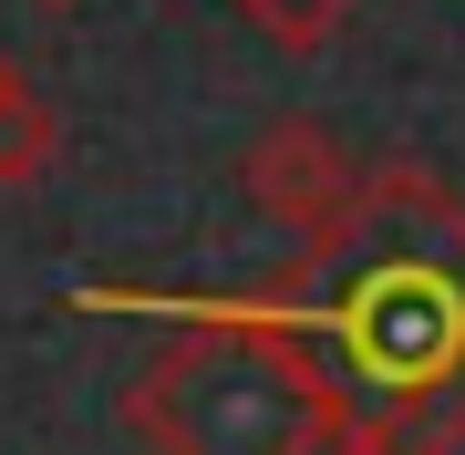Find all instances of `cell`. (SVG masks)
Returning a JSON list of instances; mask_svg holds the SVG:
<instances>
[{
    "instance_id": "obj_3",
    "label": "cell",
    "mask_w": 465,
    "mask_h": 455,
    "mask_svg": "<svg viewBox=\"0 0 465 455\" xmlns=\"http://www.w3.org/2000/svg\"><path fill=\"white\" fill-rule=\"evenodd\" d=\"M362 176H372V166H362V155H351L321 114H280V124H259L249 155H238V197H249L269 228H290L300 249H311V238H331V228L351 218Z\"/></svg>"
},
{
    "instance_id": "obj_1",
    "label": "cell",
    "mask_w": 465,
    "mask_h": 455,
    "mask_svg": "<svg viewBox=\"0 0 465 455\" xmlns=\"http://www.w3.org/2000/svg\"><path fill=\"white\" fill-rule=\"evenodd\" d=\"M341 393V455H434L465 414V197L424 166H372L351 218L259 280Z\"/></svg>"
},
{
    "instance_id": "obj_6",
    "label": "cell",
    "mask_w": 465,
    "mask_h": 455,
    "mask_svg": "<svg viewBox=\"0 0 465 455\" xmlns=\"http://www.w3.org/2000/svg\"><path fill=\"white\" fill-rule=\"evenodd\" d=\"M434 455H465V414H455V424H445V445H434Z\"/></svg>"
},
{
    "instance_id": "obj_5",
    "label": "cell",
    "mask_w": 465,
    "mask_h": 455,
    "mask_svg": "<svg viewBox=\"0 0 465 455\" xmlns=\"http://www.w3.org/2000/svg\"><path fill=\"white\" fill-rule=\"evenodd\" d=\"M228 11H249L259 32L280 42V52H321V42H331L351 11H362V0H228Z\"/></svg>"
},
{
    "instance_id": "obj_7",
    "label": "cell",
    "mask_w": 465,
    "mask_h": 455,
    "mask_svg": "<svg viewBox=\"0 0 465 455\" xmlns=\"http://www.w3.org/2000/svg\"><path fill=\"white\" fill-rule=\"evenodd\" d=\"M32 11H52V21H63V11H84V0H32Z\"/></svg>"
},
{
    "instance_id": "obj_4",
    "label": "cell",
    "mask_w": 465,
    "mask_h": 455,
    "mask_svg": "<svg viewBox=\"0 0 465 455\" xmlns=\"http://www.w3.org/2000/svg\"><path fill=\"white\" fill-rule=\"evenodd\" d=\"M52 166H63V114H52V94L0 52V186H42Z\"/></svg>"
},
{
    "instance_id": "obj_2",
    "label": "cell",
    "mask_w": 465,
    "mask_h": 455,
    "mask_svg": "<svg viewBox=\"0 0 465 455\" xmlns=\"http://www.w3.org/2000/svg\"><path fill=\"white\" fill-rule=\"evenodd\" d=\"M124 311H176V341L124 383V435L145 455H341V393L321 352L249 290Z\"/></svg>"
}]
</instances>
